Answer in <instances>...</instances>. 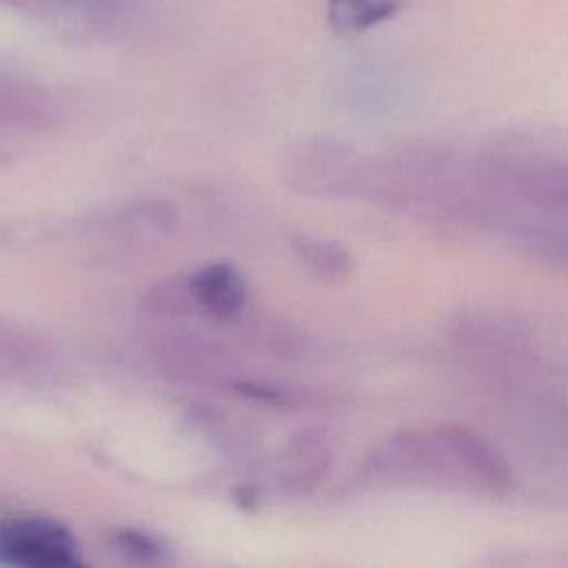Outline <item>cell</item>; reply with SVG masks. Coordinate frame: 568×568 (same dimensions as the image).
<instances>
[{
    "instance_id": "1",
    "label": "cell",
    "mask_w": 568,
    "mask_h": 568,
    "mask_svg": "<svg viewBox=\"0 0 568 568\" xmlns=\"http://www.w3.org/2000/svg\"><path fill=\"white\" fill-rule=\"evenodd\" d=\"M368 169L353 151L328 142H308L291 155L286 166L295 189L339 195H373L379 182Z\"/></svg>"
},
{
    "instance_id": "2",
    "label": "cell",
    "mask_w": 568,
    "mask_h": 568,
    "mask_svg": "<svg viewBox=\"0 0 568 568\" xmlns=\"http://www.w3.org/2000/svg\"><path fill=\"white\" fill-rule=\"evenodd\" d=\"M0 561L11 568H87L71 535L42 517H16L0 524Z\"/></svg>"
},
{
    "instance_id": "3",
    "label": "cell",
    "mask_w": 568,
    "mask_h": 568,
    "mask_svg": "<svg viewBox=\"0 0 568 568\" xmlns=\"http://www.w3.org/2000/svg\"><path fill=\"white\" fill-rule=\"evenodd\" d=\"M189 277V291L193 306L206 315L229 322L235 320L246 304V284L237 268L224 262H213Z\"/></svg>"
},
{
    "instance_id": "4",
    "label": "cell",
    "mask_w": 568,
    "mask_h": 568,
    "mask_svg": "<svg viewBox=\"0 0 568 568\" xmlns=\"http://www.w3.org/2000/svg\"><path fill=\"white\" fill-rule=\"evenodd\" d=\"M55 120V102L40 84L0 73V129L40 131Z\"/></svg>"
},
{
    "instance_id": "5",
    "label": "cell",
    "mask_w": 568,
    "mask_h": 568,
    "mask_svg": "<svg viewBox=\"0 0 568 568\" xmlns=\"http://www.w3.org/2000/svg\"><path fill=\"white\" fill-rule=\"evenodd\" d=\"M18 9L75 22L78 27H109L133 9V0H4Z\"/></svg>"
},
{
    "instance_id": "6",
    "label": "cell",
    "mask_w": 568,
    "mask_h": 568,
    "mask_svg": "<svg viewBox=\"0 0 568 568\" xmlns=\"http://www.w3.org/2000/svg\"><path fill=\"white\" fill-rule=\"evenodd\" d=\"M297 260L324 282H342L353 271L351 253L333 240L324 237H297L295 240Z\"/></svg>"
},
{
    "instance_id": "7",
    "label": "cell",
    "mask_w": 568,
    "mask_h": 568,
    "mask_svg": "<svg viewBox=\"0 0 568 568\" xmlns=\"http://www.w3.org/2000/svg\"><path fill=\"white\" fill-rule=\"evenodd\" d=\"M402 0H328V20L339 31H364L388 20Z\"/></svg>"
},
{
    "instance_id": "8",
    "label": "cell",
    "mask_w": 568,
    "mask_h": 568,
    "mask_svg": "<svg viewBox=\"0 0 568 568\" xmlns=\"http://www.w3.org/2000/svg\"><path fill=\"white\" fill-rule=\"evenodd\" d=\"M166 362L189 375L209 373L220 364V353L213 351L209 344L193 339V337H178L166 342Z\"/></svg>"
},
{
    "instance_id": "9",
    "label": "cell",
    "mask_w": 568,
    "mask_h": 568,
    "mask_svg": "<svg viewBox=\"0 0 568 568\" xmlns=\"http://www.w3.org/2000/svg\"><path fill=\"white\" fill-rule=\"evenodd\" d=\"M146 306L155 313H184L193 306L189 277L175 275L171 280L158 282L153 288L146 291Z\"/></svg>"
},
{
    "instance_id": "10",
    "label": "cell",
    "mask_w": 568,
    "mask_h": 568,
    "mask_svg": "<svg viewBox=\"0 0 568 568\" xmlns=\"http://www.w3.org/2000/svg\"><path fill=\"white\" fill-rule=\"evenodd\" d=\"M7 162H9V158H7V155L0 151V169H2Z\"/></svg>"
}]
</instances>
